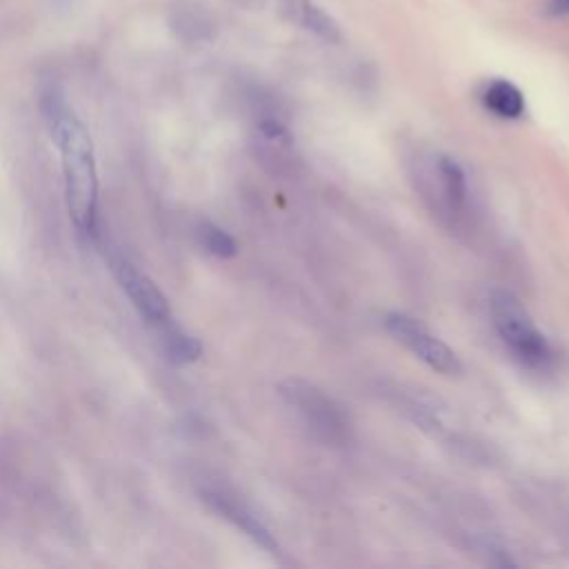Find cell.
Wrapping results in <instances>:
<instances>
[{"label":"cell","mask_w":569,"mask_h":569,"mask_svg":"<svg viewBox=\"0 0 569 569\" xmlns=\"http://www.w3.org/2000/svg\"><path fill=\"white\" fill-rule=\"evenodd\" d=\"M40 116L51 142L60 151L69 218L78 233L96 236L98 167L91 136L82 120L76 116V111L69 107L64 96L53 87L40 93Z\"/></svg>","instance_id":"1"},{"label":"cell","mask_w":569,"mask_h":569,"mask_svg":"<svg viewBox=\"0 0 569 569\" xmlns=\"http://www.w3.org/2000/svg\"><path fill=\"white\" fill-rule=\"evenodd\" d=\"M493 327L511 353L527 367H545L551 358L547 338L533 325L522 302L507 289H496L489 298Z\"/></svg>","instance_id":"2"},{"label":"cell","mask_w":569,"mask_h":569,"mask_svg":"<svg viewBox=\"0 0 569 569\" xmlns=\"http://www.w3.org/2000/svg\"><path fill=\"white\" fill-rule=\"evenodd\" d=\"M280 396L318 440L340 445L349 438V420L342 409L311 382L289 378L280 385Z\"/></svg>","instance_id":"3"},{"label":"cell","mask_w":569,"mask_h":569,"mask_svg":"<svg viewBox=\"0 0 569 569\" xmlns=\"http://www.w3.org/2000/svg\"><path fill=\"white\" fill-rule=\"evenodd\" d=\"M385 327L398 342H402L413 356H418L431 369L445 376L462 373L460 358L416 318L400 311H391L385 318Z\"/></svg>","instance_id":"4"},{"label":"cell","mask_w":569,"mask_h":569,"mask_svg":"<svg viewBox=\"0 0 569 569\" xmlns=\"http://www.w3.org/2000/svg\"><path fill=\"white\" fill-rule=\"evenodd\" d=\"M109 267H111L113 278L118 280L120 289L127 293V298L131 300V305L136 307L140 318H144L147 325L158 329L171 320V309H169L164 293L127 256H122L120 251H111Z\"/></svg>","instance_id":"5"},{"label":"cell","mask_w":569,"mask_h":569,"mask_svg":"<svg viewBox=\"0 0 569 569\" xmlns=\"http://www.w3.org/2000/svg\"><path fill=\"white\" fill-rule=\"evenodd\" d=\"M202 500L216 513H220L224 520H229L233 527H238L244 536H249L258 547L267 549L269 553H278V542H276L273 533L242 502H238L231 496H227L222 491H216V489H204Z\"/></svg>","instance_id":"6"},{"label":"cell","mask_w":569,"mask_h":569,"mask_svg":"<svg viewBox=\"0 0 569 569\" xmlns=\"http://www.w3.org/2000/svg\"><path fill=\"white\" fill-rule=\"evenodd\" d=\"M273 2L278 13L291 24H298L305 31L327 42H336L340 38V29L333 22V18L327 16L313 0H273Z\"/></svg>","instance_id":"7"},{"label":"cell","mask_w":569,"mask_h":569,"mask_svg":"<svg viewBox=\"0 0 569 569\" xmlns=\"http://www.w3.org/2000/svg\"><path fill=\"white\" fill-rule=\"evenodd\" d=\"M480 102L487 111H491L498 118L505 120H518L525 113V96L522 91L505 80V78H493L485 82L480 91Z\"/></svg>","instance_id":"8"},{"label":"cell","mask_w":569,"mask_h":569,"mask_svg":"<svg viewBox=\"0 0 569 569\" xmlns=\"http://www.w3.org/2000/svg\"><path fill=\"white\" fill-rule=\"evenodd\" d=\"M158 333L162 340V349L171 362L187 365V362H196L202 356L200 340L196 336L187 333L184 329H180L178 325H173L171 320L164 322L162 327H158Z\"/></svg>","instance_id":"9"},{"label":"cell","mask_w":569,"mask_h":569,"mask_svg":"<svg viewBox=\"0 0 569 569\" xmlns=\"http://www.w3.org/2000/svg\"><path fill=\"white\" fill-rule=\"evenodd\" d=\"M436 169L442 184L445 202L449 204L451 211H460L467 202V180H465L462 167L449 156H438Z\"/></svg>","instance_id":"10"},{"label":"cell","mask_w":569,"mask_h":569,"mask_svg":"<svg viewBox=\"0 0 569 569\" xmlns=\"http://www.w3.org/2000/svg\"><path fill=\"white\" fill-rule=\"evenodd\" d=\"M196 233H198L200 244H202L211 256H216V258H231V256H236V251H238L236 240H233L222 227H218L216 222H209V220L200 222Z\"/></svg>","instance_id":"11"},{"label":"cell","mask_w":569,"mask_h":569,"mask_svg":"<svg viewBox=\"0 0 569 569\" xmlns=\"http://www.w3.org/2000/svg\"><path fill=\"white\" fill-rule=\"evenodd\" d=\"M176 24L180 31H187L189 36L193 38H202L211 31V20L207 16V11L202 7H196V4H184V7H178L176 9Z\"/></svg>","instance_id":"12"},{"label":"cell","mask_w":569,"mask_h":569,"mask_svg":"<svg viewBox=\"0 0 569 569\" xmlns=\"http://www.w3.org/2000/svg\"><path fill=\"white\" fill-rule=\"evenodd\" d=\"M547 13L551 16H569V0H549Z\"/></svg>","instance_id":"13"}]
</instances>
